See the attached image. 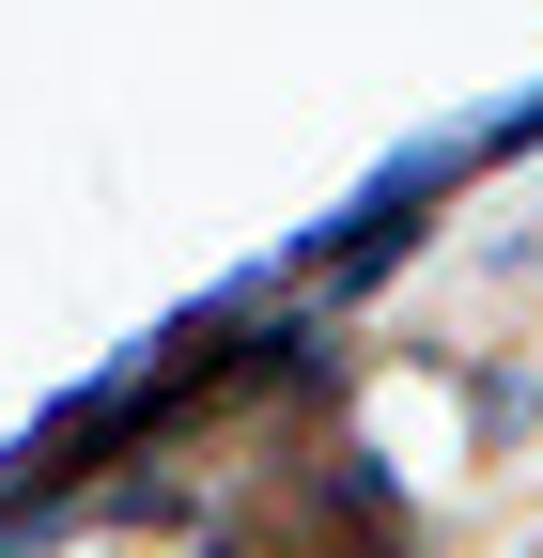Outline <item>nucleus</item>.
<instances>
[{
	"label": "nucleus",
	"mask_w": 543,
	"mask_h": 558,
	"mask_svg": "<svg viewBox=\"0 0 543 558\" xmlns=\"http://www.w3.org/2000/svg\"><path fill=\"white\" fill-rule=\"evenodd\" d=\"M450 186H466V140H420V156H403L388 186H358L342 218H326V233L295 248V279H311V295H358V279H388L403 248L435 233V202H450Z\"/></svg>",
	"instance_id": "nucleus-1"
},
{
	"label": "nucleus",
	"mask_w": 543,
	"mask_h": 558,
	"mask_svg": "<svg viewBox=\"0 0 543 558\" xmlns=\"http://www.w3.org/2000/svg\"><path fill=\"white\" fill-rule=\"evenodd\" d=\"M450 373V403H466V450H528L543 435V373L528 357H435Z\"/></svg>",
	"instance_id": "nucleus-2"
}]
</instances>
